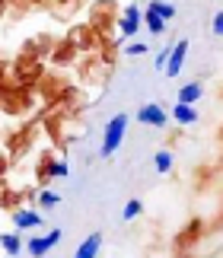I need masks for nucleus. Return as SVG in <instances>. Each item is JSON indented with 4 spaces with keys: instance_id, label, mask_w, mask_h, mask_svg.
Here are the masks:
<instances>
[{
    "instance_id": "10",
    "label": "nucleus",
    "mask_w": 223,
    "mask_h": 258,
    "mask_svg": "<svg viewBox=\"0 0 223 258\" xmlns=\"http://www.w3.org/2000/svg\"><path fill=\"white\" fill-rule=\"evenodd\" d=\"M144 26H147V32L150 35H163L166 32V19L163 16H159V13H153V10H144Z\"/></svg>"
},
{
    "instance_id": "2",
    "label": "nucleus",
    "mask_w": 223,
    "mask_h": 258,
    "mask_svg": "<svg viewBox=\"0 0 223 258\" xmlns=\"http://www.w3.org/2000/svg\"><path fill=\"white\" fill-rule=\"evenodd\" d=\"M140 29H144V10H140L137 4L125 7V13H121V19H118V32L125 38H137Z\"/></svg>"
},
{
    "instance_id": "11",
    "label": "nucleus",
    "mask_w": 223,
    "mask_h": 258,
    "mask_svg": "<svg viewBox=\"0 0 223 258\" xmlns=\"http://www.w3.org/2000/svg\"><path fill=\"white\" fill-rule=\"evenodd\" d=\"M201 93H204V86H201V83H185V86H179V102L191 105V102H198V99H201Z\"/></svg>"
},
{
    "instance_id": "18",
    "label": "nucleus",
    "mask_w": 223,
    "mask_h": 258,
    "mask_svg": "<svg viewBox=\"0 0 223 258\" xmlns=\"http://www.w3.org/2000/svg\"><path fill=\"white\" fill-rule=\"evenodd\" d=\"M166 61H169V48H163V51L153 57V67H156V71H166Z\"/></svg>"
},
{
    "instance_id": "8",
    "label": "nucleus",
    "mask_w": 223,
    "mask_h": 258,
    "mask_svg": "<svg viewBox=\"0 0 223 258\" xmlns=\"http://www.w3.org/2000/svg\"><path fill=\"white\" fill-rule=\"evenodd\" d=\"M172 121H179L182 127H188V124H195L198 121V112H195V105H185V102H176L172 105V112H169Z\"/></svg>"
},
{
    "instance_id": "5",
    "label": "nucleus",
    "mask_w": 223,
    "mask_h": 258,
    "mask_svg": "<svg viewBox=\"0 0 223 258\" xmlns=\"http://www.w3.org/2000/svg\"><path fill=\"white\" fill-rule=\"evenodd\" d=\"M185 54H188V42H185V38H182V42H176V45L169 48V61H166V74H169V77H179V74H182Z\"/></svg>"
},
{
    "instance_id": "7",
    "label": "nucleus",
    "mask_w": 223,
    "mask_h": 258,
    "mask_svg": "<svg viewBox=\"0 0 223 258\" xmlns=\"http://www.w3.org/2000/svg\"><path fill=\"white\" fill-rule=\"evenodd\" d=\"M42 223H45V217L38 211H16L13 214V226H16V230H38Z\"/></svg>"
},
{
    "instance_id": "17",
    "label": "nucleus",
    "mask_w": 223,
    "mask_h": 258,
    "mask_svg": "<svg viewBox=\"0 0 223 258\" xmlns=\"http://www.w3.org/2000/svg\"><path fill=\"white\" fill-rule=\"evenodd\" d=\"M150 48H147V42H131L128 48H125V54L128 57H140V54H147Z\"/></svg>"
},
{
    "instance_id": "3",
    "label": "nucleus",
    "mask_w": 223,
    "mask_h": 258,
    "mask_svg": "<svg viewBox=\"0 0 223 258\" xmlns=\"http://www.w3.org/2000/svg\"><path fill=\"white\" fill-rule=\"evenodd\" d=\"M137 121L147 124V127H166L169 124V112L163 105H156V102H147V105L137 108Z\"/></svg>"
},
{
    "instance_id": "1",
    "label": "nucleus",
    "mask_w": 223,
    "mask_h": 258,
    "mask_svg": "<svg viewBox=\"0 0 223 258\" xmlns=\"http://www.w3.org/2000/svg\"><path fill=\"white\" fill-rule=\"evenodd\" d=\"M125 127H128V115H115L112 121L105 124V131H102V156H112L121 147V141H125Z\"/></svg>"
},
{
    "instance_id": "14",
    "label": "nucleus",
    "mask_w": 223,
    "mask_h": 258,
    "mask_svg": "<svg viewBox=\"0 0 223 258\" xmlns=\"http://www.w3.org/2000/svg\"><path fill=\"white\" fill-rule=\"evenodd\" d=\"M150 10H153V13H159V16L166 19V23H169L172 16H176V7L166 4V0H150Z\"/></svg>"
},
{
    "instance_id": "15",
    "label": "nucleus",
    "mask_w": 223,
    "mask_h": 258,
    "mask_svg": "<svg viewBox=\"0 0 223 258\" xmlns=\"http://www.w3.org/2000/svg\"><path fill=\"white\" fill-rule=\"evenodd\" d=\"M153 166H156L159 172H169V169H172V153H169V150H159V153L153 156Z\"/></svg>"
},
{
    "instance_id": "19",
    "label": "nucleus",
    "mask_w": 223,
    "mask_h": 258,
    "mask_svg": "<svg viewBox=\"0 0 223 258\" xmlns=\"http://www.w3.org/2000/svg\"><path fill=\"white\" fill-rule=\"evenodd\" d=\"M214 35H223V10L214 13Z\"/></svg>"
},
{
    "instance_id": "16",
    "label": "nucleus",
    "mask_w": 223,
    "mask_h": 258,
    "mask_svg": "<svg viewBox=\"0 0 223 258\" xmlns=\"http://www.w3.org/2000/svg\"><path fill=\"white\" fill-rule=\"evenodd\" d=\"M38 204H42L45 211H51V207L61 204V195H54V191H42V195H38Z\"/></svg>"
},
{
    "instance_id": "13",
    "label": "nucleus",
    "mask_w": 223,
    "mask_h": 258,
    "mask_svg": "<svg viewBox=\"0 0 223 258\" xmlns=\"http://www.w3.org/2000/svg\"><path fill=\"white\" fill-rule=\"evenodd\" d=\"M140 211H144V201H140V198H131V201L125 204V211H121V220L131 223L134 217H140Z\"/></svg>"
},
{
    "instance_id": "12",
    "label": "nucleus",
    "mask_w": 223,
    "mask_h": 258,
    "mask_svg": "<svg viewBox=\"0 0 223 258\" xmlns=\"http://www.w3.org/2000/svg\"><path fill=\"white\" fill-rule=\"evenodd\" d=\"M0 245H4V252L10 258H16L19 252H23V239H19V233H4V236H0Z\"/></svg>"
},
{
    "instance_id": "9",
    "label": "nucleus",
    "mask_w": 223,
    "mask_h": 258,
    "mask_svg": "<svg viewBox=\"0 0 223 258\" xmlns=\"http://www.w3.org/2000/svg\"><path fill=\"white\" fill-rule=\"evenodd\" d=\"M67 163L64 160H54V163H45L42 166V178L38 182H51V178H67Z\"/></svg>"
},
{
    "instance_id": "6",
    "label": "nucleus",
    "mask_w": 223,
    "mask_h": 258,
    "mask_svg": "<svg viewBox=\"0 0 223 258\" xmlns=\"http://www.w3.org/2000/svg\"><path fill=\"white\" fill-rule=\"evenodd\" d=\"M99 249H102V233H89L86 239L77 245L74 258H99Z\"/></svg>"
},
{
    "instance_id": "4",
    "label": "nucleus",
    "mask_w": 223,
    "mask_h": 258,
    "mask_svg": "<svg viewBox=\"0 0 223 258\" xmlns=\"http://www.w3.org/2000/svg\"><path fill=\"white\" fill-rule=\"evenodd\" d=\"M58 242H61V230H51V233H45V236H32V239L26 242V249H29V255L45 258V255L51 252Z\"/></svg>"
}]
</instances>
